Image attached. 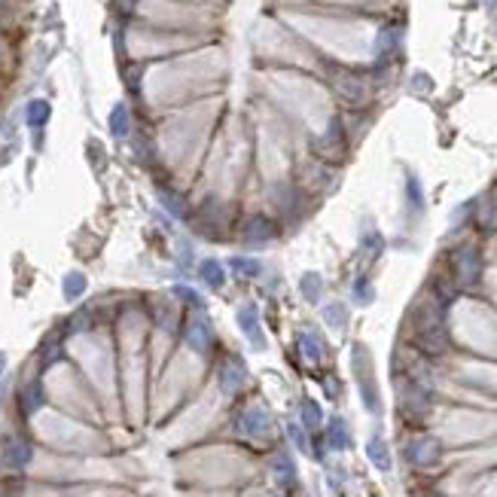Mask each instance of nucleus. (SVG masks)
Returning <instances> with one entry per match:
<instances>
[{
  "label": "nucleus",
  "instance_id": "393cba45",
  "mask_svg": "<svg viewBox=\"0 0 497 497\" xmlns=\"http://www.w3.org/2000/svg\"><path fill=\"white\" fill-rule=\"evenodd\" d=\"M302 293H305L308 299H317V293H321V281H317V275H308L305 281H302Z\"/></svg>",
  "mask_w": 497,
  "mask_h": 497
},
{
  "label": "nucleus",
  "instance_id": "9b49d317",
  "mask_svg": "<svg viewBox=\"0 0 497 497\" xmlns=\"http://www.w3.org/2000/svg\"><path fill=\"white\" fill-rule=\"evenodd\" d=\"M336 89H339V95L348 98V101L363 98V82L354 77V73H339V77H336Z\"/></svg>",
  "mask_w": 497,
  "mask_h": 497
},
{
  "label": "nucleus",
  "instance_id": "aec40b11",
  "mask_svg": "<svg viewBox=\"0 0 497 497\" xmlns=\"http://www.w3.org/2000/svg\"><path fill=\"white\" fill-rule=\"evenodd\" d=\"M330 445L333 449H348V427H345L342 418L330 421Z\"/></svg>",
  "mask_w": 497,
  "mask_h": 497
},
{
  "label": "nucleus",
  "instance_id": "f03ea898",
  "mask_svg": "<svg viewBox=\"0 0 497 497\" xmlns=\"http://www.w3.org/2000/svg\"><path fill=\"white\" fill-rule=\"evenodd\" d=\"M452 268H454V278H458L464 287H473L482 275V257H479L476 244H461L454 250V259H452Z\"/></svg>",
  "mask_w": 497,
  "mask_h": 497
},
{
  "label": "nucleus",
  "instance_id": "5701e85b",
  "mask_svg": "<svg viewBox=\"0 0 497 497\" xmlns=\"http://www.w3.org/2000/svg\"><path fill=\"white\" fill-rule=\"evenodd\" d=\"M482 226H485V229H497V192H494L491 199H488V205H485Z\"/></svg>",
  "mask_w": 497,
  "mask_h": 497
},
{
  "label": "nucleus",
  "instance_id": "bb28decb",
  "mask_svg": "<svg viewBox=\"0 0 497 497\" xmlns=\"http://www.w3.org/2000/svg\"><path fill=\"white\" fill-rule=\"evenodd\" d=\"M326 321H336V324H345V315H342V305H330L326 308Z\"/></svg>",
  "mask_w": 497,
  "mask_h": 497
},
{
  "label": "nucleus",
  "instance_id": "f8f14e48",
  "mask_svg": "<svg viewBox=\"0 0 497 497\" xmlns=\"http://www.w3.org/2000/svg\"><path fill=\"white\" fill-rule=\"evenodd\" d=\"M299 351H302V357H305L308 363H321V357H324V348H321V342H317L315 333H302L299 336Z\"/></svg>",
  "mask_w": 497,
  "mask_h": 497
},
{
  "label": "nucleus",
  "instance_id": "a211bd4d",
  "mask_svg": "<svg viewBox=\"0 0 497 497\" xmlns=\"http://www.w3.org/2000/svg\"><path fill=\"white\" fill-rule=\"evenodd\" d=\"M110 131L116 138H125L129 134V110H125V104H116L113 113H110Z\"/></svg>",
  "mask_w": 497,
  "mask_h": 497
},
{
  "label": "nucleus",
  "instance_id": "c85d7f7f",
  "mask_svg": "<svg viewBox=\"0 0 497 497\" xmlns=\"http://www.w3.org/2000/svg\"><path fill=\"white\" fill-rule=\"evenodd\" d=\"M436 497H440V494H436Z\"/></svg>",
  "mask_w": 497,
  "mask_h": 497
},
{
  "label": "nucleus",
  "instance_id": "6ab92c4d",
  "mask_svg": "<svg viewBox=\"0 0 497 497\" xmlns=\"http://www.w3.org/2000/svg\"><path fill=\"white\" fill-rule=\"evenodd\" d=\"M229 268H232L235 275H241V278H257L259 275V259L235 257V259H229Z\"/></svg>",
  "mask_w": 497,
  "mask_h": 497
},
{
  "label": "nucleus",
  "instance_id": "dca6fc26",
  "mask_svg": "<svg viewBox=\"0 0 497 497\" xmlns=\"http://www.w3.org/2000/svg\"><path fill=\"white\" fill-rule=\"evenodd\" d=\"M82 293H86V275L82 272H71L64 275V299H80Z\"/></svg>",
  "mask_w": 497,
  "mask_h": 497
},
{
  "label": "nucleus",
  "instance_id": "20e7f679",
  "mask_svg": "<svg viewBox=\"0 0 497 497\" xmlns=\"http://www.w3.org/2000/svg\"><path fill=\"white\" fill-rule=\"evenodd\" d=\"M268 427H272V415L263 406H247L238 418V431L247 436H263L268 433Z\"/></svg>",
  "mask_w": 497,
  "mask_h": 497
},
{
  "label": "nucleus",
  "instance_id": "9d476101",
  "mask_svg": "<svg viewBox=\"0 0 497 497\" xmlns=\"http://www.w3.org/2000/svg\"><path fill=\"white\" fill-rule=\"evenodd\" d=\"M366 454L378 470H391V452H387V442L382 436H373V440L366 442Z\"/></svg>",
  "mask_w": 497,
  "mask_h": 497
},
{
  "label": "nucleus",
  "instance_id": "a878e982",
  "mask_svg": "<svg viewBox=\"0 0 497 497\" xmlns=\"http://www.w3.org/2000/svg\"><path fill=\"white\" fill-rule=\"evenodd\" d=\"M290 436H293V442H296L302 452H308V440H305V433H302L299 424H290Z\"/></svg>",
  "mask_w": 497,
  "mask_h": 497
},
{
  "label": "nucleus",
  "instance_id": "412c9836",
  "mask_svg": "<svg viewBox=\"0 0 497 497\" xmlns=\"http://www.w3.org/2000/svg\"><path fill=\"white\" fill-rule=\"evenodd\" d=\"M49 120V101H31L28 104V125H43Z\"/></svg>",
  "mask_w": 497,
  "mask_h": 497
},
{
  "label": "nucleus",
  "instance_id": "f257e3e1",
  "mask_svg": "<svg viewBox=\"0 0 497 497\" xmlns=\"http://www.w3.org/2000/svg\"><path fill=\"white\" fill-rule=\"evenodd\" d=\"M412 321H415V342L427 354L445 351L449 336H445V324H442V302H421L412 311Z\"/></svg>",
  "mask_w": 497,
  "mask_h": 497
},
{
  "label": "nucleus",
  "instance_id": "f3484780",
  "mask_svg": "<svg viewBox=\"0 0 497 497\" xmlns=\"http://www.w3.org/2000/svg\"><path fill=\"white\" fill-rule=\"evenodd\" d=\"M159 201L171 210L174 217H187V201H183L177 192H171V189H159Z\"/></svg>",
  "mask_w": 497,
  "mask_h": 497
},
{
  "label": "nucleus",
  "instance_id": "4be33fe9",
  "mask_svg": "<svg viewBox=\"0 0 497 497\" xmlns=\"http://www.w3.org/2000/svg\"><path fill=\"white\" fill-rule=\"evenodd\" d=\"M302 424H305L308 431H315V427L321 424V406H317L315 400H305V403H302Z\"/></svg>",
  "mask_w": 497,
  "mask_h": 497
},
{
  "label": "nucleus",
  "instance_id": "6e6552de",
  "mask_svg": "<svg viewBox=\"0 0 497 497\" xmlns=\"http://www.w3.org/2000/svg\"><path fill=\"white\" fill-rule=\"evenodd\" d=\"M210 342H214L210 324H208L201 315L189 317V324H187V345H189V348H192V351H199V354H205V351L210 348Z\"/></svg>",
  "mask_w": 497,
  "mask_h": 497
},
{
  "label": "nucleus",
  "instance_id": "1a4fd4ad",
  "mask_svg": "<svg viewBox=\"0 0 497 497\" xmlns=\"http://www.w3.org/2000/svg\"><path fill=\"white\" fill-rule=\"evenodd\" d=\"M244 378H247V369H244L241 360H226L223 369H220V387L226 394H235V391H241L244 387Z\"/></svg>",
  "mask_w": 497,
  "mask_h": 497
},
{
  "label": "nucleus",
  "instance_id": "423d86ee",
  "mask_svg": "<svg viewBox=\"0 0 497 497\" xmlns=\"http://www.w3.org/2000/svg\"><path fill=\"white\" fill-rule=\"evenodd\" d=\"M440 454H442V449L433 436H421V440L409 445V461L418 467H433L436 461H440Z\"/></svg>",
  "mask_w": 497,
  "mask_h": 497
},
{
  "label": "nucleus",
  "instance_id": "cd10ccee",
  "mask_svg": "<svg viewBox=\"0 0 497 497\" xmlns=\"http://www.w3.org/2000/svg\"><path fill=\"white\" fill-rule=\"evenodd\" d=\"M3 375H6V354H0V382H3Z\"/></svg>",
  "mask_w": 497,
  "mask_h": 497
},
{
  "label": "nucleus",
  "instance_id": "4468645a",
  "mask_svg": "<svg viewBox=\"0 0 497 497\" xmlns=\"http://www.w3.org/2000/svg\"><path fill=\"white\" fill-rule=\"evenodd\" d=\"M40 406H43V387H40V382H31L22 391V409L28 412V415H34Z\"/></svg>",
  "mask_w": 497,
  "mask_h": 497
},
{
  "label": "nucleus",
  "instance_id": "39448f33",
  "mask_svg": "<svg viewBox=\"0 0 497 497\" xmlns=\"http://www.w3.org/2000/svg\"><path fill=\"white\" fill-rule=\"evenodd\" d=\"M31 458H34V449L24 436H10V440L3 442V464L6 467L22 470V467L31 464Z\"/></svg>",
  "mask_w": 497,
  "mask_h": 497
},
{
  "label": "nucleus",
  "instance_id": "2eb2a0df",
  "mask_svg": "<svg viewBox=\"0 0 497 497\" xmlns=\"http://www.w3.org/2000/svg\"><path fill=\"white\" fill-rule=\"evenodd\" d=\"M275 479H278V485H293V479H296V467H293V461L287 454H278L275 458Z\"/></svg>",
  "mask_w": 497,
  "mask_h": 497
},
{
  "label": "nucleus",
  "instance_id": "ddd939ff",
  "mask_svg": "<svg viewBox=\"0 0 497 497\" xmlns=\"http://www.w3.org/2000/svg\"><path fill=\"white\" fill-rule=\"evenodd\" d=\"M199 275H201V281L210 284L214 290H220L223 287V281H226V275H223V266L217 263V259H205L199 268Z\"/></svg>",
  "mask_w": 497,
  "mask_h": 497
},
{
  "label": "nucleus",
  "instance_id": "7ed1b4c3",
  "mask_svg": "<svg viewBox=\"0 0 497 497\" xmlns=\"http://www.w3.org/2000/svg\"><path fill=\"white\" fill-rule=\"evenodd\" d=\"M238 232H241V238L247 244H266L275 235V226H272V220H268L266 214H250L247 220L241 223Z\"/></svg>",
  "mask_w": 497,
  "mask_h": 497
},
{
  "label": "nucleus",
  "instance_id": "b1692460",
  "mask_svg": "<svg viewBox=\"0 0 497 497\" xmlns=\"http://www.w3.org/2000/svg\"><path fill=\"white\" fill-rule=\"evenodd\" d=\"M177 296H180V299H187V302H189V305L196 308V311H201V308H205V299H201L196 290H189V287H177Z\"/></svg>",
  "mask_w": 497,
  "mask_h": 497
},
{
  "label": "nucleus",
  "instance_id": "0eeeda50",
  "mask_svg": "<svg viewBox=\"0 0 497 497\" xmlns=\"http://www.w3.org/2000/svg\"><path fill=\"white\" fill-rule=\"evenodd\" d=\"M235 321H238V326L244 330V336L250 339V345H254V348H263L266 339H263V326H259V311H257V305H250V302H247V305H241Z\"/></svg>",
  "mask_w": 497,
  "mask_h": 497
}]
</instances>
